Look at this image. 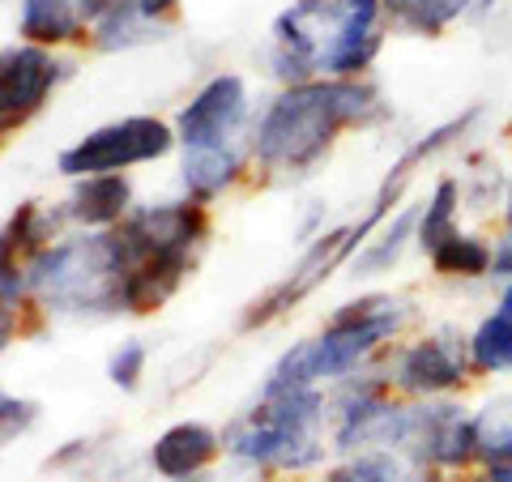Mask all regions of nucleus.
Instances as JSON below:
<instances>
[{"mask_svg": "<svg viewBox=\"0 0 512 482\" xmlns=\"http://www.w3.org/2000/svg\"><path fill=\"white\" fill-rule=\"evenodd\" d=\"M406 320H410V299H397V295H367L346 303L342 312H333L320 337H308V342H295L286 350L278 367L269 372L265 393L303 389V384L342 380L350 372H359L389 337L402 333Z\"/></svg>", "mask_w": 512, "mask_h": 482, "instance_id": "f257e3e1", "label": "nucleus"}, {"mask_svg": "<svg viewBox=\"0 0 512 482\" xmlns=\"http://www.w3.org/2000/svg\"><path fill=\"white\" fill-rule=\"evenodd\" d=\"M342 128L346 120L329 77L325 82H299V86H286L269 103L261 124H256L252 154L265 171H286V175L308 171L329 154Z\"/></svg>", "mask_w": 512, "mask_h": 482, "instance_id": "f03ea898", "label": "nucleus"}, {"mask_svg": "<svg viewBox=\"0 0 512 482\" xmlns=\"http://www.w3.org/2000/svg\"><path fill=\"white\" fill-rule=\"evenodd\" d=\"M30 291L64 312H120L124 265L111 235H86L69 244L43 248L30 261Z\"/></svg>", "mask_w": 512, "mask_h": 482, "instance_id": "7ed1b4c3", "label": "nucleus"}, {"mask_svg": "<svg viewBox=\"0 0 512 482\" xmlns=\"http://www.w3.org/2000/svg\"><path fill=\"white\" fill-rule=\"evenodd\" d=\"M171 150V128L163 120L150 116H133L120 124H107L99 133L82 137L77 146H69L60 154V171L64 175H111L137 163H150V158H163Z\"/></svg>", "mask_w": 512, "mask_h": 482, "instance_id": "20e7f679", "label": "nucleus"}, {"mask_svg": "<svg viewBox=\"0 0 512 482\" xmlns=\"http://www.w3.org/2000/svg\"><path fill=\"white\" fill-rule=\"evenodd\" d=\"M474 372L470 363V337H461L457 329H436L397 350V359L389 363V384L410 397H444L466 384Z\"/></svg>", "mask_w": 512, "mask_h": 482, "instance_id": "39448f33", "label": "nucleus"}, {"mask_svg": "<svg viewBox=\"0 0 512 482\" xmlns=\"http://www.w3.org/2000/svg\"><path fill=\"white\" fill-rule=\"evenodd\" d=\"M244 116H248L244 77L222 73L180 111L175 124H180L184 150H192V146H218V141H239V133H244Z\"/></svg>", "mask_w": 512, "mask_h": 482, "instance_id": "423d86ee", "label": "nucleus"}, {"mask_svg": "<svg viewBox=\"0 0 512 482\" xmlns=\"http://www.w3.org/2000/svg\"><path fill=\"white\" fill-rule=\"evenodd\" d=\"M56 77H60V64L43 47L0 52V133H9L30 111H39L47 90L56 86Z\"/></svg>", "mask_w": 512, "mask_h": 482, "instance_id": "0eeeda50", "label": "nucleus"}, {"mask_svg": "<svg viewBox=\"0 0 512 482\" xmlns=\"http://www.w3.org/2000/svg\"><path fill=\"white\" fill-rule=\"evenodd\" d=\"M218 453V436L210 427H201V423H180V427H171L163 431V436L154 440L150 448V465L163 478H188V474H197L205 461H210Z\"/></svg>", "mask_w": 512, "mask_h": 482, "instance_id": "6e6552de", "label": "nucleus"}, {"mask_svg": "<svg viewBox=\"0 0 512 482\" xmlns=\"http://www.w3.org/2000/svg\"><path fill=\"white\" fill-rule=\"evenodd\" d=\"M128 201H133V188L120 171L82 175V184L69 197V218L86 222V227H107V222H120L128 214Z\"/></svg>", "mask_w": 512, "mask_h": 482, "instance_id": "1a4fd4ad", "label": "nucleus"}, {"mask_svg": "<svg viewBox=\"0 0 512 482\" xmlns=\"http://www.w3.org/2000/svg\"><path fill=\"white\" fill-rule=\"evenodd\" d=\"M384 5V22L406 35H423L436 39L448 26H457L461 18L474 13V0H380Z\"/></svg>", "mask_w": 512, "mask_h": 482, "instance_id": "9d476101", "label": "nucleus"}, {"mask_svg": "<svg viewBox=\"0 0 512 482\" xmlns=\"http://www.w3.org/2000/svg\"><path fill=\"white\" fill-rule=\"evenodd\" d=\"M239 167H244V154H239V141H218V146H192L184 150V184L197 197H218L227 188Z\"/></svg>", "mask_w": 512, "mask_h": 482, "instance_id": "9b49d317", "label": "nucleus"}, {"mask_svg": "<svg viewBox=\"0 0 512 482\" xmlns=\"http://www.w3.org/2000/svg\"><path fill=\"white\" fill-rule=\"evenodd\" d=\"M86 5L82 0H22V35L30 43H69L82 35Z\"/></svg>", "mask_w": 512, "mask_h": 482, "instance_id": "f8f14e48", "label": "nucleus"}, {"mask_svg": "<svg viewBox=\"0 0 512 482\" xmlns=\"http://www.w3.org/2000/svg\"><path fill=\"white\" fill-rule=\"evenodd\" d=\"M419 205H406L402 214H397L389 227H384L376 239H367V248L355 256V265H350V273L355 278H372V273H389L397 261H402V252L410 239H419Z\"/></svg>", "mask_w": 512, "mask_h": 482, "instance_id": "ddd939ff", "label": "nucleus"}, {"mask_svg": "<svg viewBox=\"0 0 512 482\" xmlns=\"http://www.w3.org/2000/svg\"><path fill=\"white\" fill-rule=\"evenodd\" d=\"M427 256H431V269H436L440 278H461V282L491 278V244L483 235L457 231V235H448L444 244L431 248Z\"/></svg>", "mask_w": 512, "mask_h": 482, "instance_id": "4468645a", "label": "nucleus"}, {"mask_svg": "<svg viewBox=\"0 0 512 482\" xmlns=\"http://www.w3.org/2000/svg\"><path fill=\"white\" fill-rule=\"evenodd\" d=\"M470 363L483 376H504L512 372V316L500 308L478 320V329L470 333Z\"/></svg>", "mask_w": 512, "mask_h": 482, "instance_id": "2eb2a0df", "label": "nucleus"}, {"mask_svg": "<svg viewBox=\"0 0 512 482\" xmlns=\"http://www.w3.org/2000/svg\"><path fill=\"white\" fill-rule=\"evenodd\" d=\"M470 419H474L478 457H483L487 465L508 461L512 457V393H491Z\"/></svg>", "mask_w": 512, "mask_h": 482, "instance_id": "dca6fc26", "label": "nucleus"}, {"mask_svg": "<svg viewBox=\"0 0 512 482\" xmlns=\"http://www.w3.org/2000/svg\"><path fill=\"white\" fill-rule=\"evenodd\" d=\"M457 214H461V180L444 175V180L431 188V197L419 214V248L431 252L436 244H444L448 235H457Z\"/></svg>", "mask_w": 512, "mask_h": 482, "instance_id": "f3484780", "label": "nucleus"}, {"mask_svg": "<svg viewBox=\"0 0 512 482\" xmlns=\"http://www.w3.org/2000/svg\"><path fill=\"white\" fill-rule=\"evenodd\" d=\"M402 470H406V457L384 453V448H363L355 461L338 465L329 482H402Z\"/></svg>", "mask_w": 512, "mask_h": 482, "instance_id": "a211bd4d", "label": "nucleus"}, {"mask_svg": "<svg viewBox=\"0 0 512 482\" xmlns=\"http://www.w3.org/2000/svg\"><path fill=\"white\" fill-rule=\"evenodd\" d=\"M39 419L35 401H22V397H5L0 393V448H5L9 440H18L22 431H30Z\"/></svg>", "mask_w": 512, "mask_h": 482, "instance_id": "6ab92c4d", "label": "nucleus"}, {"mask_svg": "<svg viewBox=\"0 0 512 482\" xmlns=\"http://www.w3.org/2000/svg\"><path fill=\"white\" fill-rule=\"evenodd\" d=\"M141 367H146V346L141 342H124L116 355H111V380L120 384V389H137V380H141Z\"/></svg>", "mask_w": 512, "mask_h": 482, "instance_id": "aec40b11", "label": "nucleus"}, {"mask_svg": "<svg viewBox=\"0 0 512 482\" xmlns=\"http://www.w3.org/2000/svg\"><path fill=\"white\" fill-rule=\"evenodd\" d=\"M491 278L495 282H512V227L491 244Z\"/></svg>", "mask_w": 512, "mask_h": 482, "instance_id": "412c9836", "label": "nucleus"}, {"mask_svg": "<svg viewBox=\"0 0 512 482\" xmlns=\"http://www.w3.org/2000/svg\"><path fill=\"white\" fill-rule=\"evenodd\" d=\"M13 337H18V316H13V308H5V303H0V350H5Z\"/></svg>", "mask_w": 512, "mask_h": 482, "instance_id": "4be33fe9", "label": "nucleus"}, {"mask_svg": "<svg viewBox=\"0 0 512 482\" xmlns=\"http://www.w3.org/2000/svg\"><path fill=\"white\" fill-rule=\"evenodd\" d=\"M504 222L512 227V175H508V184H504Z\"/></svg>", "mask_w": 512, "mask_h": 482, "instance_id": "5701e85b", "label": "nucleus"}]
</instances>
